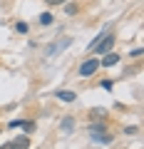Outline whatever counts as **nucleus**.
Returning a JSON list of instances; mask_svg holds the SVG:
<instances>
[{"instance_id": "f257e3e1", "label": "nucleus", "mask_w": 144, "mask_h": 149, "mask_svg": "<svg viewBox=\"0 0 144 149\" xmlns=\"http://www.w3.org/2000/svg\"><path fill=\"white\" fill-rule=\"evenodd\" d=\"M97 70H99V60L90 57V60H85V62L80 65V72H77V74H80V77H85V80H87V77H92V74H95Z\"/></svg>"}, {"instance_id": "f03ea898", "label": "nucleus", "mask_w": 144, "mask_h": 149, "mask_svg": "<svg viewBox=\"0 0 144 149\" xmlns=\"http://www.w3.org/2000/svg\"><path fill=\"white\" fill-rule=\"evenodd\" d=\"M112 47H114V35H104L97 42V47L92 50V52H97V55H107V52H112Z\"/></svg>"}, {"instance_id": "7ed1b4c3", "label": "nucleus", "mask_w": 144, "mask_h": 149, "mask_svg": "<svg viewBox=\"0 0 144 149\" xmlns=\"http://www.w3.org/2000/svg\"><path fill=\"white\" fill-rule=\"evenodd\" d=\"M8 149H30V137L27 134H20L13 142H8Z\"/></svg>"}, {"instance_id": "20e7f679", "label": "nucleus", "mask_w": 144, "mask_h": 149, "mask_svg": "<svg viewBox=\"0 0 144 149\" xmlns=\"http://www.w3.org/2000/svg\"><path fill=\"white\" fill-rule=\"evenodd\" d=\"M90 139H92V142H97V144H112L114 142V137L109 132H92Z\"/></svg>"}, {"instance_id": "39448f33", "label": "nucleus", "mask_w": 144, "mask_h": 149, "mask_svg": "<svg viewBox=\"0 0 144 149\" xmlns=\"http://www.w3.org/2000/svg\"><path fill=\"white\" fill-rule=\"evenodd\" d=\"M119 62V55L117 52H107L104 57H102V62H99V67H114V65Z\"/></svg>"}, {"instance_id": "423d86ee", "label": "nucleus", "mask_w": 144, "mask_h": 149, "mask_svg": "<svg viewBox=\"0 0 144 149\" xmlns=\"http://www.w3.org/2000/svg\"><path fill=\"white\" fill-rule=\"evenodd\" d=\"M55 95H57V100H62V102H75V92L72 90H60V92H55Z\"/></svg>"}, {"instance_id": "0eeeda50", "label": "nucleus", "mask_w": 144, "mask_h": 149, "mask_svg": "<svg viewBox=\"0 0 144 149\" xmlns=\"http://www.w3.org/2000/svg\"><path fill=\"white\" fill-rule=\"evenodd\" d=\"M60 129L67 132V134H72V129H75V119H72V117H65L62 122H60Z\"/></svg>"}, {"instance_id": "6e6552de", "label": "nucleus", "mask_w": 144, "mask_h": 149, "mask_svg": "<svg viewBox=\"0 0 144 149\" xmlns=\"http://www.w3.org/2000/svg\"><path fill=\"white\" fill-rule=\"evenodd\" d=\"M90 117H92V119H107V109L95 107V109H90Z\"/></svg>"}, {"instance_id": "1a4fd4ad", "label": "nucleus", "mask_w": 144, "mask_h": 149, "mask_svg": "<svg viewBox=\"0 0 144 149\" xmlns=\"http://www.w3.org/2000/svg\"><path fill=\"white\" fill-rule=\"evenodd\" d=\"M15 32H20V35H27V32H30V25H27L25 20H17V22H15Z\"/></svg>"}, {"instance_id": "9d476101", "label": "nucleus", "mask_w": 144, "mask_h": 149, "mask_svg": "<svg viewBox=\"0 0 144 149\" xmlns=\"http://www.w3.org/2000/svg\"><path fill=\"white\" fill-rule=\"evenodd\" d=\"M77 10H80V5H77V3H65V13H67V15H77Z\"/></svg>"}, {"instance_id": "9b49d317", "label": "nucleus", "mask_w": 144, "mask_h": 149, "mask_svg": "<svg viewBox=\"0 0 144 149\" xmlns=\"http://www.w3.org/2000/svg\"><path fill=\"white\" fill-rule=\"evenodd\" d=\"M40 22H42V25H52V22H55V17L50 15V13H42V15H40Z\"/></svg>"}, {"instance_id": "f8f14e48", "label": "nucleus", "mask_w": 144, "mask_h": 149, "mask_svg": "<svg viewBox=\"0 0 144 149\" xmlns=\"http://www.w3.org/2000/svg\"><path fill=\"white\" fill-rule=\"evenodd\" d=\"M90 132H107V122H99V124H90Z\"/></svg>"}, {"instance_id": "ddd939ff", "label": "nucleus", "mask_w": 144, "mask_h": 149, "mask_svg": "<svg viewBox=\"0 0 144 149\" xmlns=\"http://www.w3.org/2000/svg\"><path fill=\"white\" fill-rule=\"evenodd\" d=\"M99 87H104V90L109 92V90L114 87V82H112V80H102V82H99Z\"/></svg>"}, {"instance_id": "4468645a", "label": "nucleus", "mask_w": 144, "mask_h": 149, "mask_svg": "<svg viewBox=\"0 0 144 149\" xmlns=\"http://www.w3.org/2000/svg\"><path fill=\"white\" fill-rule=\"evenodd\" d=\"M142 55H144V50H142V47H137V50H132V52H129V57L139 60V57H142Z\"/></svg>"}, {"instance_id": "2eb2a0df", "label": "nucleus", "mask_w": 144, "mask_h": 149, "mask_svg": "<svg viewBox=\"0 0 144 149\" xmlns=\"http://www.w3.org/2000/svg\"><path fill=\"white\" fill-rule=\"evenodd\" d=\"M22 127H25V134L27 132H35V122H22Z\"/></svg>"}, {"instance_id": "dca6fc26", "label": "nucleus", "mask_w": 144, "mask_h": 149, "mask_svg": "<svg viewBox=\"0 0 144 149\" xmlns=\"http://www.w3.org/2000/svg\"><path fill=\"white\" fill-rule=\"evenodd\" d=\"M139 127H124V134H137Z\"/></svg>"}, {"instance_id": "f3484780", "label": "nucleus", "mask_w": 144, "mask_h": 149, "mask_svg": "<svg viewBox=\"0 0 144 149\" xmlns=\"http://www.w3.org/2000/svg\"><path fill=\"white\" fill-rule=\"evenodd\" d=\"M67 0H47V5H65Z\"/></svg>"}]
</instances>
